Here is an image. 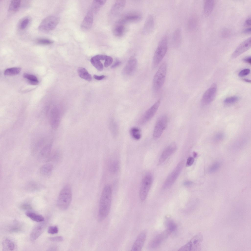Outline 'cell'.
Segmentation results:
<instances>
[{
  "label": "cell",
  "instance_id": "42",
  "mask_svg": "<svg viewBox=\"0 0 251 251\" xmlns=\"http://www.w3.org/2000/svg\"><path fill=\"white\" fill-rule=\"evenodd\" d=\"M8 230L9 232L11 233L18 232L21 230V227L20 226L15 224L9 227Z\"/></svg>",
  "mask_w": 251,
  "mask_h": 251
},
{
  "label": "cell",
  "instance_id": "21",
  "mask_svg": "<svg viewBox=\"0 0 251 251\" xmlns=\"http://www.w3.org/2000/svg\"><path fill=\"white\" fill-rule=\"evenodd\" d=\"M125 24L120 21L116 23L114 26L113 31L114 36L120 37L125 34L126 30Z\"/></svg>",
  "mask_w": 251,
  "mask_h": 251
},
{
  "label": "cell",
  "instance_id": "8",
  "mask_svg": "<svg viewBox=\"0 0 251 251\" xmlns=\"http://www.w3.org/2000/svg\"><path fill=\"white\" fill-rule=\"evenodd\" d=\"M168 119L165 115L160 116L158 119L155 125L153 136L154 139H157L161 136L167 126Z\"/></svg>",
  "mask_w": 251,
  "mask_h": 251
},
{
  "label": "cell",
  "instance_id": "53",
  "mask_svg": "<svg viewBox=\"0 0 251 251\" xmlns=\"http://www.w3.org/2000/svg\"><path fill=\"white\" fill-rule=\"evenodd\" d=\"M93 77L95 79L98 80H99L103 79L105 78V76L104 75L98 76L96 75H94Z\"/></svg>",
  "mask_w": 251,
  "mask_h": 251
},
{
  "label": "cell",
  "instance_id": "4",
  "mask_svg": "<svg viewBox=\"0 0 251 251\" xmlns=\"http://www.w3.org/2000/svg\"><path fill=\"white\" fill-rule=\"evenodd\" d=\"M167 69V63L163 62L154 75L152 85L153 89L154 91H159L163 86L165 78Z\"/></svg>",
  "mask_w": 251,
  "mask_h": 251
},
{
  "label": "cell",
  "instance_id": "38",
  "mask_svg": "<svg viewBox=\"0 0 251 251\" xmlns=\"http://www.w3.org/2000/svg\"><path fill=\"white\" fill-rule=\"evenodd\" d=\"M40 188L39 184L36 182H31L29 183L27 185V190L34 191L39 189Z\"/></svg>",
  "mask_w": 251,
  "mask_h": 251
},
{
  "label": "cell",
  "instance_id": "24",
  "mask_svg": "<svg viewBox=\"0 0 251 251\" xmlns=\"http://www.w3.org/2000/svg\"><path fill=\"white\" fill-rule=\"evenodd\" d=\"M164 223L166 229L171 233L175 231L177 229V225L175 222L169 216H165Z\"/></svg>",
  "mask_w": 251,
  "mask_h": 251
},
{
  "label": "cell",
  "instance_id": "41",
  "mask_svg": "<svg viewBox=\"0 0 251 251\" xmlns=\"http://www.w3.org/2000/svg\"><path fill=\"white\" fill-rule=\"evenodd\" d=\"M36 42L38 44L44 45H50L53 43L51 40L46 38H39L37 40Z\"/></svg>",
  "mask_w": 251,
  "mask_h": 251
},
{
  "label": "cell",
  "instance_id": "52",
  "mask_svg": "<svg viewBox=\"0 0 251 251\" xmlns=\"http://www.w3.org/2000/svg\"><path fill=\"white\" fill-rule=\"evenodd\" d=\"M194 159L192 157H189L188 159L186 165L187 166H189L193 163L194 161Z\"/></svg>",
  "mask_w": 251,
  "mask_h": 251
},
{
  "label": "cell",
  "instance_id": "57",
  "mask_svg": "<svg viewBox=\"0 0 251 251\" xmlns=\"http://www.w3.org/2000/svg\"><path fill=\"white\" fill-rule=\"evenodd\" d=\"M251 28L249 27L245 29L244 31V33L246 34H251Z\"/></svg>",
  "mask_w": 251,
  "mask_h": 251
},
{
  "label": "cell",
  "instance_id": "23",
  "mask_svg": "<svg viewBox=\"0 0 251 251\" xmlns=\"http://www.w3.org/2000/svg\"><path fill=\"white\" fill-rule=\"evenodd\" d=\"M2 244L3 251H13L15 249L16 247L14 241L9 238H4L2 241Z\"/></svg>",
  "mask_w": 251,
  "mask_h": 251
},
{
  "label": "cell",
  "instance_id": "14",
  "mask_svg": "<svg viewBox=\"0 0 251 251\" xmlns=\"http://www.w3.org/2000/svg\"><path fill=\"white\" fill-rule=\"evenodd\" d=\"M251 47V38H249L241 43L237 48L231 55L235 58L249 49Z\"/></svg>",
  "mask_w": 251,
  "mask_h": 251
},
{
  "label": "cell",
  "instance_id": "13",
  "mask_svg": "<svg viewBox=\"0 0 251 251\" xmlns=\"http://www.w3.org/2000/svg\"><path fill=\"white\" fill-rule=\"evenodd\" d=\"M60 113L58 108L55 107L51 110L50 117V123L53 130H56L59 125L60 120Z\"/></svg>",
  "mask_w": 251,
  "mask_h": 251
},
{
  "label": "cell",
  "instance_id": "19",
  "mask_svg": "<svg viewBox=\"0 0 251 251\" xmlns=\"http://www.w3.org/2000/svg\"><path fill=\"white\" fill-rule=\"evenodd\" d=\"M44 223L38 224L36 226L32 231L30 235V239L34 241L38 238L44 231L45 227Z\"/></svg>",
  "mask_w": 251,
  "mask_h": 251
},
{
  "label": "cell",
  "instance_id": "44",
  "mask_svg": "<svg viewBox=\"0 0 251 251\" xmlns=\"http://www.w3.org/2000/svg\"><path fill=\"white\" fill-rule=\"evenodd\" d=\"M225 137V134L223 132H219L216 133L214 136V140L216 142L222 140Z\"/></svg>",
  "mask_w": 251,
  "mask_h": 251
},
{
  "label": "cell",
  "instance_id": "20",
  "mask_svg": "<svg viewBox=\"0 0 251 251\" xmlns=\"http://www.w3.org/2000/svg\"><path fill=\"white\" fill-rule=\"evenodd\" d=\"M52 145L51 143L46 144L40 150L38 154V158L40 160L47 159L50 155Z\"/></svg>",
  "mask_w": 251,
  "mask_h": 251
},
{
  "label": "cell",
  "instance_id": "46",
  "mask_svg": "<svg viewBox=\"0 0 251 251\" xmlns=\"http://www.w3.org/2000/svg\"><path fill=\"white\" fill-rule=\"evenodd\" d=\"M48 231L49 233L53 234L57 233L58 231V229L57 226H50L49 227Z\"/></svg>",
  "mask_w": 251,
  "mask_h": 251
},
{
  "label": "cell",
  "instance_id": "34",
  "mask_svg": "<svg viewBox=\"0 0 251 251\" xmlns=\"http://www.w3.org/2000/svg\"><path fill=\"white\" fill-rule=\"evenodd\" d=\"M23 76L24 77L28 80V83L31 85H36L39 83L37 78L34 75L25 73L24 74Z\"/></svg>",
  "mask_w": 251,
  "mask_h": 251
},
{
  "label": "cell",
  "instance_id": "1",
  "mask_svg": "<svg viewBox=\"0 0 251 251\" xmlns=\"http://www.w3.org/2000/svg\"><path fill=\"white\" fill-rule=\"evenodd\" d=\"M111 188L108 184L104 187L100 197L98 214V221H103L107 217L110 211L112 200Z\"/></svg>",
  "mask_w": 251,
  "mask_h": 251
},
{
  "label": "cell",
  "instance_id": "39",
  "mask_svg": "<svg viewBox=\"0 0 251 251\" xmlns=\"http://www.w3.org/2000/svg\"><path fill=\"white\" fill-rule=\"evenodd\" d=\"M30 22V19L28 17H25L20 21L19 24V27L21 30L25 29L28 25Z\"/></svg>",
  "mask_w": 251,
  "mask_h": 251
},
{
  "label": "cell",
  "instance_id": "18",
  "mask_svg": "<svg viewBox=\"0 0 251 251\" xmlns=\"http://www.w3.org/2000/svg\"><path fill=\"white\" fill-rule=\"evenodd\" d=\"M93 14L90 10L88 12L81 23V27L82 29L87 30L91 28L93 22Z\"/></svg>",
  "mask_w": 251,
  "mask_h": 251
},
{
  "label": "cell",
  "instance_id": "37",
  "mask_svg": "<svg viewBox=\"0 0 251 251\" xmlns=\"http://www.w3.org/2000/svg\"><path fill=\"white\" fill-rule=\"evenodd\" d=\"M21 70V69L19 67H14L9 68L5 71L4 74L6 75H14L18 74Z\"/></svg>",
  "mask_w": 251,
  "mask_h": 251
},
{
  "label": "cell",
  "instance_id": "43",
  "mask_svg": "<svg viewBox=\"0 0 251 251\" xmlns=\"http://www.w3.org/2000/svg\"><path fill=\"white\" fill-rule=\"evenodd\" d=\"M220 166V163L218 162L215 163L210 167L209 169V172L210 173L215 172L219 168Z\"/></svg>",
  "mask_w": 251,
  "mask_h": 251
},
{
  "label": "cell",
  "instance_id": "54",
  "mask_svg": "<svg viewBox=\"0 0 251 251\" xmlns=\"http://www.w3.org/2000/svg\"><path fill=\"white\" fill-rule=\"evenodd\" d=\"M243 60L244 62L248 63L249 64H251V57L248 56L244 58Z\"/></svg>",
  "mask_w": 251,
  "mask_h": 251
},
{
  "label": "cell",
  "instance_id": "49",
  "mask_svg": "<svg viewBox=\"0 0 251 251\" xmlns=\"http://www.w3.org/2000/svg\"><path fill=\"white\" fill-rule=\"evenodd\" d=\"M119 163L117 162L113 163L111 167V170L112 172L114 173L116 172L119 168Z\"/></svg>",
  "mask_w": 251,
  "mask_h": 251
},
{
  "label": "cell",
  "instance_id": "40",
  "mask_svg": "<svg viewBox=\"0 0 251 251\" xmlns=\"http://www.w3.org/2000/svg\"><path fill=\"white\" fill-rule=\"evenodd\" d=\"M238 99V98L237 96H231L225 99L224 101V102L226 105H231L237 102Z\"/></svg>",
  "mask_w": 251,
  "mask_h": 251
},
{
  "label": "cell",
  "instance_id": "36",
  "mask_svg": "<svg viewBox=\"0 0 251 251\" xmlns=\"http://www.w3.org/2000/svg\"><path fill=\"white\" fill-rule=\"evenodd\" d=\"M130 133L132 137L134 139H139L141 137L140 130L138 128L133 127L131 128Z\"/></svg>",
  "mask_w": 251,
  "mask_h": 251
},
{
  "label": "cell",
  "instance_id": "59",
  "mask_svg": "<svg viewBox=\"0 0 251 251\" xmlns=\"http://www.w3.org/2000/svg\"><path fill=\"white\" fill-rule=\"evenodd\" d=\"M243 79L244 81L245 82L249 83H250L251 82V81L250 80L247 79Z\"/></svg>",
  "mask_w": 251,
  "mask_h": 251
},
{
  "label": "cell",
  "instance_id": "9",
  "mask_svg": "<svg viewBox=\"0 0 251 251\" xmlns=\"http://www.w3.org/2000/svg\"><path fill=\"white\" fill-rule=\"evenodd\" d=\"M171 233L169 231L166 229L156 235L150 242L148 247L151 249H154L159 247Z\"/></svg>",
  "mask_w": 251,
  "mask_h": 251
},
{
  "label": "cell",
  "instance_id": "56",
  "mask_svg": "<svg viewBox=\"0 0 251 251\" xmlns=\"http://www.w3.org/2000/svg\"><path fill=\"white\" fill-rule=\"evenodd\" d=\"M245 25L247 26H250L251 25V18L250 17L247 18L245 21Z\"/></svg>",
  "mask_w": 251,
  "mask_h": 251
},
{
  "label": "cell",
  "instance_id": "22",
  "mask_svg": "<svg viewBox=\"0 0 251 251\" xmlns=\"http://www.w3.org/2000/svg\"><path fill=\"white\" fill-rule=\"evenodd\" d=\"M154 26V21L153 16L150 15L147 18L145 21L143 29V32L145 34L150 33L152 31Z\"/></svg>",
  "mask_w": 251,
  "mask_h": 251
},
{
  "label": "cell",
  "instance_id": "25",
  "mask_svg": "<svg viewBox=\"0 0 251 251\" xmlns=\"http://www.w3.org/2000/svg\"><path fill=\"white\" fill-rule=\"evenodd\" d=\"M126 3L125 0L116 1L111 8V13L115 15L118 14L123 9Z\"/></svg>",
  "mask_w": 251,
  "mask_h": 251
},
{
  "label": "cell",
  "instance_id": "31",
  "mask_svg": "<svg viewBox=\"0 0 251 251\" xmlns=\"http://www.w3.org/2000/svg\"><path fill=\"white\" fill-rule=\"evenodd\" d=\"M181 40V33L180 29L177 28L173 34V41L174 45L176 47L179 45Z\"/></svg>",
  "mask_w": 251,
  "mask_h": 251
},
{
  "label": "cell",
  "instance_id": "45",
  "mask_svg": "<svg viewBox=\"0 0 251 251\" xmlns=\"http://www.w3.org/2000/svg\"><path fill=\"white\" fill-rule=\"evenodd\" d=\"M110 128L112 133L115 136L117 133V127L116 123L113 121L111 123Z\"/></svg>",
  "mask_w": 251,
  "mask_h": 251
},
{
  "label": "cell",
  "instance_id": "48",
  "mask_svg": "<svg viewBox=\"0 0 251 251\" xmlns=\"http://www.w3.org/2000/svg\"><path fill=\"white\" fill-rule=\"evenodd\" d=\"M250 72V70L248 68L242 70L239 73L238 76L240 77H243L248 75Z\"/></svg>",
  "mask_w": 251,
  "mask_h": 251
},
{
  "label": "cell",
  "instance_id": "60",
  "mask_svg": "<svg viewBox=\"0 0 251 251\" xmlns=\"http://www.w3.org/2000/svg\"><path fill=\"white\" fill-rule=\"evenodd\" d=\"M193 156L194 157H197V153L195 152H194L193 153Z\"/></svg>",
  "mask_w": 251,
  "mask_h": 251
},
{
  "label": "cell",
  "instance_id": "2",
  "mask_svg": "<svg viewBox=\"0 0 251 251\" xmlns=\"http://www.w3.org/2000/svg\"><path fill=\"white\" fill-rule=\"evenodd\" d=\"M72 198V193L71 186L65 185L62 189L59 195L57 204L61 210H66L69 207Z\"/></svg>",
  "mask_w": 251,
  "mask_h": 251
},
{
  "label": "cell",
  "instance_id": "30",
  "mask_svg": "<svg viewBox=\"0 0 251 251\" xmlns=\"http://www.w3.org/2000/svg\"><path fill=\"white\" fill-rule=\"evenodd\" d=\"M77 72L79 76L81 78L87 81H90L92 77L85 68L82 67L78 68Z\"/></svg>",
  "mask_w": 251,
  "mask_h": 251
},
{
  "label": "cell",
  "instance_id": "32",
  "mask_svg": "<svg viewBox=\"0 0 251 251\" xmlns=\"http://www.w3.org/2000/svg\"><path fill=\"white\" fill-rule=\"evenodd\" d=\"M26 215L32 220L38 222H42L44 220V217L42 215L30 212L25 213Z\"/></svg>",
  "mask_w": 251,
  "mask_h": 251
},
{
  "label": "cell",
  "instance_id": "33",
  "mask_svg": "<svg viewBox=\"0 0 251 251\" xmlns=\"http://www.w3.org/2000/svg\"><path fill=\"white\" fill-rule=\"evenodd\" d=\"M100 60L97 58L95 56L92 57L90 59L92 64L98 71H102L103 69V66Z\"/></svg>",
  "mask_w": 251,
  "mask_h": 251
},
{
  "label": "cell",
  "instance_id": "58",
  "mask_svg": "<svg viewBox=\"0 0 251 251\" xmlns=\"http://www.w3.org/2000/svg\"><path fill=\"white\" fill-rule=\"evenodd\" d=\"M192 184V182L191 181H186L185 182L184 184L186 186H189L191 185Z\"/></svg>",
  "mask_w": 251,
  "mask_h": 251
},
{
  "label": "cell",
  "instance_id": "51",
  "mask_svg": "<svg viewBox=\"0 0 251 251\" xmlns=\"http://www.w3.org/2000/svg\"><path fill=\"white\" fill-rule=\"evenodd\" d=\"M20 208L24 210H29L32 209L31 206L27 203H24L22 204L20 206Z\"/></svg>",
  "mask_w": 251,
  "mask_h": 251
},
{
  "label": "cell",
  "instance_id": "3",
  "mask_svg": "<svg viewBox=\"0 0 251 251\" xmlns=\"http://www.w3.org/2000/svg\"><path fill=\"white\" fill-rule=\"evenodd\" d=\"M167 41L166 36L163 37L160 41L153 58L152 65L153 68L157 67L165 55L167 50Z\"/></svg>",
  "mask_w": 251,
  "mask_h": 251
},
{
  "label": "cell",
  "instance_id": "5",
  "mask_svg": "<svg viewBox=\"0 0 251 251\" xmlns=\"http://www.w3.org/2000/svg\"><path fill=\"white\" fill-rule=\"evenodd\" d=\"M203 237L201 233L195 235L186 244L181 247L178 251H199L201 249V243Z\"/></svg>",
  "mask_w": 251,
  "mask_h": 251
},
{
  "label": "cell",
  "instance_id": "55",
  "mask_svg": "<svg viewBox=\"0 0 251 251\" xmlns=\"http://www.w3.org/2000/svg\"><path fill=\"white\" fill-rule=\"evenodd\" d=\"M121 63V62L120 61H117L111 66V68H113L116 67L120 65Z\"/></svg>",
  "mask_w": 251,
  "mask_h": 251
},
{
  "label": "cell",
  "instance_id": "16",
  "mask_svg": "<svg viewBox=\"0 0 251 251\" xmlns=\"http://www.w3.org/2000/svg\"><path fill=\"white\" fill-rule=\"evenodd\" d=\"M137 64V61L135 58L133 57L130 58L124 68V74L128 75H131L135 71Z\"/></svg>",
  "mask_w": 251,
  "mask_h": 251
},
{
  "label": "cell",
  "instance_id": "28",
  "mask_svg": "<svg viewBox=\"0 0 251 251\" xmlns=\"http://www.w3.org/2000/svg\"><path fill=\"white\" fill-rule=\"evenodd\" d=\"M105 0H94L90 10L93 14L96 13L106 2Z\"/></svg>",
  "mask_w": 251,
  "mask_h": 251
},
{
  "label": "cell",
  "instance_id": "10",
  "mask_svg": "<svg viewBox=\"0 0 251 251\" xmlns=\"http://www.w3.org/2000/svg\"><path fill=\"white\" fill-rule=\"evenodd\" d=\"M217 90L216 84H213L204 93L201 101L202 106L207 105L214 100L216 96Z\"/></svg>",
  "mask_w": 251,
  "mask_h": 251
},
{
  "label": "cell",
  "instance_id": "27",
  "mask_svg": "<svg viewBox=\"0 0 251 251\" xmlns=\"http://www.w3.org/2000/svg\"><path fill=\"white\" fill-rule=\"evenodd\" d=\"M53 169V166L51 164H46L40 167L39 172L42 175L44 176H48L51 175Z\"/></svg>",
  "mask_w": 251,
  "mask_h": 251
},
{
  "label": "cell",
  "instance_id": "12",
  "mask_svg": "<svg viewBox=\"0 0 251 251\" xmlns=\"http://www.w3.org/2000/svg\"><path fill=\"white\" fill-rule=\"evenodd\" d=\"M160 102V100H158L146 112L139 120L140 124H145L152 118L157 111Z\"/></svg>",
  "mask_w": 251,
  "mask_h": 251
},
{
  "label": "cell",
  "instance_id": "50",
  "mask_svg": "<svg viewBox=\"0 0 251 251\" xmlns=\"http://www.w3.org/2000/svg\"><path fill=\"white\" fill-rule=\"evenodd\" d=\"M49 239L52 241L60 242L63 240V238L61 236H57L49 238Z\"/></svg>",
  "mask_w": 251,
  "mask_h": 251
},
{
  "label": "cell",
  "instance_id": "7",
  "mask_svg": "<svg viewBox=\"0 0 251 251\" xmlns=\"http://www.w3.org/2000/svg\"><path fill=\"white\" fill-rule=\"evenodd\" d=\"M152 181L151 175L148 174L142 179L139 191V197L141 201H143L146 199L151 186Z\"/></svg>",
  "mask_w": 251,
  "mask_h": 251
},
{
  "label": "cell",
  "instance_id": "15",
  "mask_svg": "<svg viewBox=\"0 0 251 251\" xmlns=\"http://www.w3.org/2000/svg\"><path fill=\"white\" fill-rule=\"evenodd\" d=\"M146 232L143 230L139 234L134 242L131 249L132 251H140L143 246L146 237Z\"/></svg>",
  "mask_w": 251,
  "mask_h": 251
},
{
  "label": "cell",
  "instance_id": "29",
  "mask_svg": "<svg viewBox=\"0 0 251 251\" xmlns=\"http://www.w3.org/2000/svg\"><path fill=\"white\" fill-rule=\"evenodd\" d=\"M141 18V16L139 15L131 14L126 15L120 21L126 24V23L138 21Z\"/></svg>",
  "mask_w": 251,
  "mask_h": 251
},
{
  "label": "cell",
  "instance_id": "47",
  "mask_svg": "<svg viewBox=\"0 0 251 251\" xmlns=\"http://www.w3.org/2000/svg\"><path fill=\"white\" fill-rule=\"evenodd\" d=\"M105 61L104 63V66L105 67H107L112 64L113 62V58L111 57L107 56Z\"/></svg>",
  "mask_w": 251,
  "mask_h": 251
},
{
  "label": "cell",
  "instance_id": "35",
  "mask_svg": "<svg viewBox=\"0 0 251 251\" xmlns=\"http://www.w3.org/2000/svg\"><path fill=\"white\" fill-rule=\"evenodd\" d=\"M21 2V0H19L12 1L9 6V11L12 12H17L20 7Z\"/></svg>",
  "mask_w": 251,
  "mask_h": 251
},
{
  "label": "cell",
  "instance_id": "26",
  "mask_svg": "<svg viewBox=\"0 0 251 251\" xmlns=\"http://www.w3.org/2000/svg\"><path fill=\"white\" fill-rule=\"evenodd\" d=\"M215 5L214 0H205L203 4V11L205 15L208 16L211 13Z\"/></svg>",
  "mask_w": 251,
  "mask_h": 251
},
{
  "label": "cell",
  "instance_id": "6",
  "mask_svg": "<svg viewBox=\"0 0 251 251\" xmlns=\"http://www.w3.org/2000/svg\"><path fill=\"white\" fill-rule=\"evenodd\" d=\"M60 21L58 17L53 16L46 17L41 21L38 28L39 30L43 32H48L54 30Z\"/></svg>",
  "mask_w": 251,
  "mask_h": 251
},
{
  "label": "cell",
  "instance_id": "11",
  "mask_svg": "<svg viewBox=\"0 0 251 251\" xmlns=\"http://www.w3.org/2000/svg\"><path fill=\"white\" fill-rule=\"evenodd\" d=\"M183 164V161L181 162L178 164L166 180L163 185V188H168L173 184L180 174Z\"/></svg>",
  "mask_w": 251,
  "mask_h": 251
},
{
  "label": "cell",
  "instance_id": "17",
  "mask_svg": "<svg viewBox=\"0 0 251 251\" xmlns=\"http://www.w3.org/2000/svg\"><path fill=\"white\" fill-rule=\"evenodd\" d=\"M177 149L176 143H173L168 146L164 151L159 159L161 163L164 162L170 156L175 152Z\"/></svg>",
  "mask_w": 251,
  "mask_h": 251
}]
</instances>
